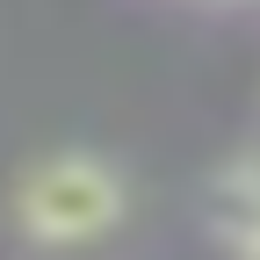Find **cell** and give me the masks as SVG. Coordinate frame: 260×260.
Here are the masks:
<instances>
[{
	"label": "cell",
	"mask_w": 260,
	"mask_h": 260,
	"mask_svg": "<svg viewBox=\"0 0 260 260\" xmlns=\"http://www.w3.org/2000/svg\"><path fill=\"white\" fill-rule=\"evenodd\" d=\"M15 217L44 246H87V239L116 232L123 174L94 152H58V159H44V167H29L15 181Z\"/></svg>",
	"instance_id": "1"
},
{
	"label": "cell",
	"mask_w": 260,
	"mask_h": 260,
	"mask_svg": "<svg viewBox=\"0 0 260 260\" xmlns=\"http://www.w3.org/2000/svg\"><path fill=\"white\" fill-rule=\"evenodd\" d=\"M210 224H217L232 246L260 239V152L232 159V167L210 181Z\"/></svg>",
	"instance_id": "2"
},
{
	"label": "cell",
	"mask_w": 260,
	"mask_h": 260,
	"mask_svg": "<svg viewBox=\"0 0 260 260\" xmlns=\"http://www.w3.org/2000/svg\"><path fill=\"white\" fill-rule=\"evenodd\" d=\"M239 260H260V239H246V246H239Z\"/></svg>",
	"instance_id": "3"
}]
</instances>
